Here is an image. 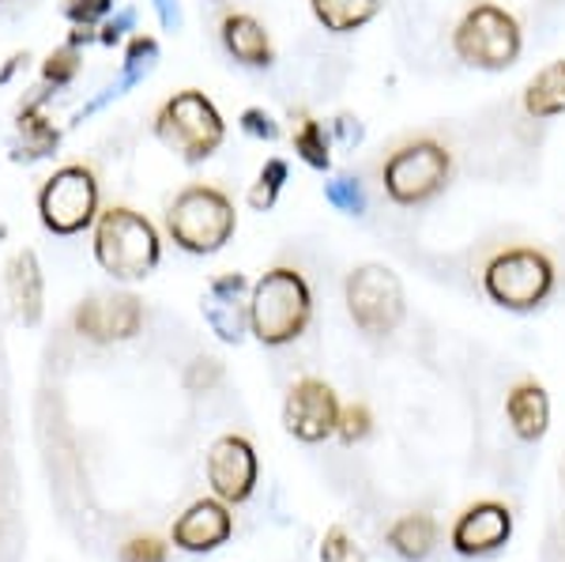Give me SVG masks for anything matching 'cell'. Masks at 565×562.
Wrapping results in <instances>:
<instances>
[{
	"label": "cell",
	"instance_id": "cell-18",
	"mask_svg": "<svg viewBox=\"0 0 565 562\" xmlns=\"http://www.w3.org/2000/svg\"><path fill=\"white\" fill-rule=\"evenodd\" d=\"M509 423L513 431L521 434L524 442L543 438L546 427H551V396L540 382H521L509 389V401H505Z\"/></svg>",
	"mask_w": 565,
	"mask_h": 562
},
{
	"label": "cell",
	"instance_id": "cell-33",
	"mask_svg": "<svg viewBox=\"0 0 565 562\" xmlns=\"http://www.w3.org/2000/svg\"><path fill=\"white\" fill-rule=\"evenodd\" d=\"M218 378H223V367H218L215 359H196L185 374V385L193 389V393H207L212 385H218Z\"/></svg>",
	"mask_w": 565,
	"mask_h": 562
},
{
	"label": "cell",
	"instance_id": "cell-29",
	"mask_svg": "<svg viewBox=\"0 0 565 562\" xmlns=\"http://www.w3.org/2000/svg\"><path fill=\"white\" fill-rule=\"evenodd\" d=\"M114 4L117 0H65V15L76 26L90 31V26H98L109 12H114Z\"/></svg>",
	"mask_w": 565,
	"mask_h": 562
},
{
	"label": "cell",
	"instance_id": "cell-23",
	"mask_svg": "<svg viewBox=\"0 0 565 562\" xmlns=\"http://www.w3.org/2000/svg\"><path fill=\"white\" fill-rule=\"evenodd\" d=\"M434 540H437V529H434V521L426 518V513H407V518H399L388 529L392 551H396V555H404V559H412V562L430 555Z\"/></svg>",
	"mask_w": 565,
	"mask_h": 562
},
{
	"label": "cell",
	"instance_id": "cell-6",
	"mask_svg": "<svg viewBox=\"0 0 565 562\" xmlns=\"http://www.w3.org/2000/svg\"><path fill=\"white\" fill-rule=\"evenodd\" d=\"M154 136L185 162L212 159L226 140V121L204 91H178L154 114Z\"/></svg>",
	"mask_w": 565,
	"mask_h": 562
},
{
	"label": "cell",
	"instance_id": "cell-8",
	"mask_svg": "<svg viewBox=\"0 0 565 562\" xmlns=\"http://www.w3.org/2000/svg\"><path fill=\"white\" fill-rule=\"evenodd\" d=\"M343 291H348V310L354 325L362 332H370V337L396 332L407 314L404 284H399V276L388 265H359L348 276Z\"/></svg>",
	"mask_w": 565,
	"mask_h": 562
},
{
	"label": "cell",
	"instance_id": "cell-28",
	"mask_svg": "<svg viewBox=\"0 0 565 562\" xmlns=\"http://www.w3.org/2000/svg\"><path fill=\"white\" fill-rule=\"evenodd\" d=\"M321 559L324 562H366V551H362L343 529H328L321 543Z\"/></svg>",
	"mask_w": 565,
	"mask_h": 562
},
{
	"label": "cell",
	"instance_id": "cell-9",
	"mask_svg": "<svg viewBox=\"0 0 565 562\" xmlns=\"http://www.w3.org/2000/svg\"><path fill=\"white\" fill-rule=\"evenodd\" d=\"M42 226L53 234H79L98 220V178L90 167H61L39 193Z\"/></svg>",
	"mask_w": 565,
	"mask_h": 562
},
{
	"label": "cell",
	"instance_id": "cell-15",
	"mask_svg": "<svg viewBox=\"0 0 565 562\" xmlns=\"http://www.w3.org/2000/svg\"><path fill=\"white\" fill-rule=\"evenodd\" d=\"M234 518L223 502L215 498H204V502H193L174 524V543L181 551H215L218 543L231 540Z\"/></svg>",
	"mask_w": 565,
	"mask_h": 562
},
{
	"label": "cell",
	"instance_id": "cell-5",
	"mask_svg": "<svg viewBox=\"0 0 565 562\" xmlns=\"http://www.w3.org/2000/svg\"><path fill=\"white\" fill-rule=\"evenodd\" d=\"M449 178H452V156L434 136H415V140L392 148L385 167H381L385 197L399 208H418L434 201L449 185Z\"/></svg>",
	"mask_w": 565,
	"mask_h": 562
},
{
	"label": "cell",
	"instance_id": "cell-37",
	"mask_svg": "<svg viewBox=\"0 0 565 562\" xmlns=\"http://www.w3.org/2000/svg\"><path fill=\"white\" fill-rule=\"evenodd\" d=\"M23 61H26V57H23V53H12V57H8V65H4V68H0V84H8V79H12V72H15V68H20V65H23Z\"/></svg>",
	"mask_w": 565,
	"mask_h": 562
},
{
	"label": "cell",
	"instance_id": "cell-16",
	"mask_svg": "<svg viewBox=\"0 0 565 562\" xmlns=\"http://www.w3.org/2000/svg\"><path fill=\"white\" fill-rule=\"evenodd\" d=\"M8 298H12V310L23 325L42 321L45 279H42V265H39V257H34V250L15 253L12 265H8Z\"/></svg>",
	"mask_w": 565,
	"mask_h": 562
},
{
	"label": "cell",
	"instance_id": "cell-30",
	"mask_svg": "<svg viewBox=\"0 0 565 562\" xmlns=\"http://www.w3.org/2000/svg\"><path fill=\"white\" fill-rule=\"evenodd\" d=\"M370 407L366 404H351V407H343L340 412V438L348 442V446H354V442H362L370 434Z\"/></svg>",
	"mask_w": 565,
	"mask_h": 562
},
{
	"label": "cell",
	"instance_id": "cell-3",
	"mask_svg": "<svg viewBox=\"0 0 565 562\" xmlns=\"http://www.w3.org/2000/svg\"><path fill=\"white\" fill-rule=\"evenodd\" d=\"M167 231L185 253H218L238 231L234 201L215 185H185L167 208Z\"/></svg>",
	"mask_w": 565,
	"mask_h": 562
},
{
	"label": "cell",
	"instance_id": "cell-22",
	"mask_svg": "<svg viewBox=\"0 0 565 562\" xmlns=\"http://www.w3.org/2000/svg\"><path fill=\"white\" fill-rule=\"evenodd\" d=\"M317 23L332 34H351L362 31L373 15L381 12V0H309Z\"/></svg>",
	"mask_w": 565,
	"mask_h": 562
},
{
	"label": "cell",
	"instance_id": "cell-13",
	"mask_svg": "<svg viewBox=\"0 0 565 562\" xmlns=\"http://www.w3.org/2000/svg\"><path fill=\"white\" fill-rule=\"evenodd\" d=\"M76 332L95 343L132 340L143 325V306L136 295H114V298H84L72 314Z\"/></svg>",
	"mask_w": 565,
	"mask_h": 562
},
{
	"label": "cell",
	"instance_id": "cell-17",
	"mask_svg": "<svg viewBox=\"0 0 565 562\" xmlns=\"http://www.w3.org/2000/svg\"><path fill=\"white\" fill-rule=\"evenodd\" d=\"M218 34H223L226 53H231L234 61H242V65L268 68L271 61H276V50H271L268 31H264V23H257L253 15H245V12L223 15V23H218Z\"/></svg>",
	"mask_w": 565,
	"mask_h": 562
},
{
	"label": "cell",
	"instance_id": "cell-31",
	"mask_svg": "<svg viewBox=\"0 0 565 562\" xmlns=\"http://www.w3.org/2000/svg\"><path fill=\"white\" fill-rule=\"evenodd\" d=\"M121 562H167V543L154 537H136L121 548Z\"/></svg>",
	"mask_w": 565,
	"mask_h": 562
},
{
	"label": "cell",
	"instance_id": "cell-21",
	"mask_svg": "<svg viewBox=\"0 0 565 562\" xmlns=\"http://www.w3.org/2000/svg\"><path fill=\"white\" fill-rule=\"evenodd\" d=\"M154 65H159V42H154L151 34H136V39L129 42V50H125L121 79H117V84H109V87H106V95H103V98H95V103H90L84 114L98 110V106H106L109 98L125 95V91L136 87L140 79H148ZM84 114H79V117H84Z\"/></svg>",
	"mask_w": 565,
	"mask_h": 562
},
{
	"label": "cell",
	"instance_id": "cell-36",
	"mask_svg": "<svg viewBox=\"0 0 565 562\" xmlns=\"http://www.w3.org/2000/svg\"><path fill=\"white\" fill-rule=\"evenodd\" d=\"M351 121H354V117L343 114L340 121H335V129H340L343 140H362V125H354V129H351Z\"/></svg>",
	"mask_w": 565,
	"mask_h": 562
},
{
	"label": "cell",
	"instance_id": "cell-12",
	"mask_svg": "<svg viewBox=\"0 0 565 562\" xmlns=\"http://www.w3.org/2000/svg\"><path fill=\"white\" fill-rule=\"evenodd\" d=\"M249 291L253 287L242 272H223V276L207 279L200 314L223 343H238L249 329Z\"/></svg>",
	"mask_w": 565,
	"mask_h": 562
},
{
	"label": "cell",
	"instance_id": "cell-4",
	"mask_svg": "<svg viewBox=\"0 0 565 562\" xmlns=\"http://www.w3.org/2000/svg\"><path fill=\"white\" fill-rule=\"evenodd\" d=\"M524 34L513 12H505L494 0H479L476 8L463 12V20L452 31V53L468 68L505 72L521 61Z\"/></svg>",
	"mask_w": 565,
	"mask_h": 562
},
{
	"label": "cell",
	"instance_id": "cell-2",
	"mask_svg": "<svg viewBox=\"0 0 565 562\" xmlns=\"http://www.w3.org/2000/svg\"><path fill=\"white\" fill-rule=\"evenodd\" d=\"M162 242L148 215L114 204L95 220V261L114 279H148L159 268Z\"/></svg>",
	"mask_w": 565,
	"mask_h": 562
},
{
	"label": "cell",
	"instance_id": "cell-7",
	"mask_svg": "<svg viewBox=\"0 0 565 562\" xmlns=\"http://www.w3.org/2000/svg\"><path fill=\"white\" fill-rule=\"evenodd\" d=\"M482 291L501 310H535L554 291V261L535 246L498 250L482 265Z\"/></svg>",
	"mask_w": 565,
	"mask_h": 562
},
{
	"label": "cell",
	"instance_id": "cell-10",
	"mask_svg": "<svg viewBox=\"0 0 565 562\" xmlns=\"http://www.w3.org/2000/svg\"><path fill=\"white\" fill-rule=\"evenodd\" d=\"M340 401H335L332 385L321 378H302L290 385L287 401H282V427L295 434L298 442H324L340 431Z\"/></svg>",
	"mask_w": 565,
	"mask_h": 562
},
{
	"label": "cell",
	"instance_id": "cell-20",
	"mask_svg": "<svg viewBox=\"0 0 565 562\" xmlns=\"http://www.w3.org/2000/svg\"><path fill=\"white\" fill-rule=\"evenodd\" d=\"M524 114L535 117V121H546V117H562L565 114V61H551L527 79L524 87Z\"/></svg>",
	"mask_w": 565,
	"mask_h": 562
},
{
	"label": "cell",
	"instance_id": "cell-34",
	"mask_svg": "<svg viewBox=\"0 0 565 562\" xmlns=\"http://www.w3.org/2000/svg\"><path fill=\"white\" fill-rule=\"evenodd\" d=\"M132 20H136L132 8H121V12H117V20L103 23V34H95V39L103 42V45H117V42L125 39V34L132 31Z\"/></svg>",
	"mask_w": 565,
	"mask_h": 562
},
{
	"label": "cell",
	"instance_id": "cell-25",
	"mask_svg": "<svg viewBox=\"0 0 565 562\" xmlns=\"http://www.w3.org/2000/svg\"><path fill=\"white\" fill-rule=\"evenodd\" d=\"M287 162L282 159H268L260 167V174L257 181H253V189H249V208L253 212H271L279 201V193H282V185H287Z\"/></svg>",
	"mask_w": 565,
	"mask_h": 562
},
{
	"label": "cell",
	"instance_id": "cell-26",
	"mask_svg": "<svg viewBox=\"0 0 565 562\" xmlns=\"http://www.w3.org/2000/svg\"><path fill=\"white\" fill-rule=\"evenodd\" d=\"M79 45L76 42H65V45H57V50L45 57V65H42V84L45 87H68L72 79H76V72H79Z\"/></svg>",
	"mask_w": 565,
	"mask_h": 562
},
{
	"label": "cell",
	"instance_id": "cell-14",
	"mask_svg": "<svg viewBox=\"0 0 565 562\" xmlns=\"http://www.w3.org/2000/svg\"><path fill=\"white\" fill-rule=\"evenodd\" d=\"M509 532H513V518H509L505 506L479 502L457 521V529H452V548H457L460 555H487V551H498L501 543L509 540Z\"/></svg>",
	"mask_w": 565,
	"mask_h": 562
},
{
	"label": "cell",
	"instance_id": "cell-32",
	"mask_svg": "<svg viewBox=\"0 0 565 562\" xmlns=\"http://www.w3.org/2000/svg\"><path fill=\"white\" fill-rule=\"evenodd\" d=\"M242 132L257 136V140H279L276 117H271L268 110H260V106H249V110L242 114Z\"/></svg>",
	"mask_w": 565,
	"mask_h": 562
},
{
	"label": "cell",
	"instance_id": "cell-24",
	"mask_svg": "<svg viewBox=\"0 0 565 562\" xmlns=\"http://www.w3.org/2000/svg\"><path fill=\"white\" fill-rule=\"evenodd\" d=\"M295 151L302 156L306 167H313V170L332 167V140H328L324 125L313 121L309 114L298 117V125H295Z\"/></svg>",
	"mask_w": 565,
	"mask_h": 562
},
{
	"label": "cell",
	"instance_id": "cell-35",
	"mask_svg": "<svg viewBox=\"0 0 565 562\" xmlns=\"http://www.w3.org/2000/svg\"><path fill=\"white\" fill-rule=\"evenodd\" d=\"M154 12H159V23L170 26V31H178V26H181V4H178V0H154Z\"/></svg>",
	"mask_w": 565,
	"mask_h": 562
},
{
	"label": "cell",
	"instance_id": "cell-27",
	"mask_svg": "<svg viewBox=\"0 0 565 562\" xmlns=\"http://www.w3.org/2000/svg\"><path fill=\"white\" fill-rule=\"evenodd\" d=\"M324 201L332 204L335 212H348V215H362V212H366V193H362L359 178H348V174L324 181Z\"/></svg>",
	"mask_w": 565,
	"mask_h": 562
},
{
	"label": "cell",
	"instance_id": "cell-19",
	"mask_svg": "<svg viewBox=\"0 0 565 562\" xmlns=\"http://www.w3.org/2000/svg\"><path fill=\"white\" fill-rule=\"evenodd\" d=\"M61 144V132L53 129V121L42 114V98L26 103L20 114H15V159H45L53 156Z\"/></svg>",
	"mask_w": 565,
	"mask_h": 562
},
{
	"label": "cell",
	"instance_id": "cell-1",
	"mask_svg": "<svg viewBox=\"0 0 565 562\" xmlns=\"http://www.w3.org/2000/svg\"><path fill=\"white\" fill-rule=\"evenodd\" d=\"M313 317V295L298 268H268L249 291V332L268 348L298 340Z\"/></svg>",
	"mask_w": 565,
	"mask_h": 562
},
{
	"label": "cell",
	"instance_id": "cell-11",
	"mask_svg": "<svg viewBox=\"0 0 565 562\" xmlns=\"http://www.w3.org/2000/svg\"><path fill=\"white\" fill-rule=\"evenodd\" d=\"M207 484L218 502H245L257 487V449L242 434H223L207 449Z\"/></svg>",
	"mask_w": 565,
	"mask_h": 562
}]
</instances>
